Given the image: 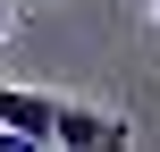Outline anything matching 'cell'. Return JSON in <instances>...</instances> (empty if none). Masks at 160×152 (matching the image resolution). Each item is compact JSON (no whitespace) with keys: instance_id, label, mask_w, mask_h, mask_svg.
<instances>
[{"instance_id":"7a4b0ae2","label":"cell","mask_w":160,"mask_h":152,"mask_svg":"<svg viewBox=\"0 0 160 152\" xmlns=\"http://www.w3.org/2000/svg\"><path fill=\"white\" fill-rule=\"evenodd\" d=\"M135 127L118 118V110H93V102H59V135L51 144H68V152H101V144H127Z\"/></svg>"},{"instance_id":"3957f363","label":"cell","mask_w":160,"mask_h":152,"mask_svg":"<svg viewBox=\"0 0 160 152\" xmlns=\"http://www.w3.org/2000/svg\"><path fill=\"white\" fill-rule=\"evenodd\" d=\"M152 25H160V0H152Z\"/></svg>"},{"instance_id":"6da1fadb","label":"cell","mask_w":160,"mask_h":152,"mask_svg":"<svg viewBox=\"0 0 160 152\" xmlns=\"http://www.w3.org/2000/svg\"><path fill=\"white\" fill-rule=\"evenodd\" d=\"M0 127L25 135V144H51V135H59V93H42V85H0Z\"/></svg>"}]
</instances>
